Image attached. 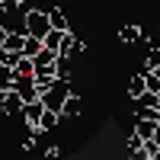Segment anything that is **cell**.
Returning <instances> with one entry per match:
<instances>
[{"label": "cell", "instance_id": "13", "mask_svg": "<svg viewBox=\"0 0 160 160\" xmlns=\"http://www.w3.org/2000/svg\"><path fill=\"white\" fill-rule=\"evenodd\" d=\"M118 38H122V42H138V38H141V29H138V26H122Z\"/></svg>", "mask_w": 160, "mask_h": 160}, {"label": "cell", "instance_id": "20", "mask_svg": "<svg viewBox=\"0 0 160 160\" xmlns=\"http://www.w3.org/2000/svg\"><path fill=\"white\" fill-rule=\"evenodd\" d=\"M16 3H19V0H3L0 10H3V13H13V10H16Z\"/></svg>", "mask_w": 160, "mask_h": 160}, {"label": "cell", "instance_id": "23", "mask_svg": "<svg viewBox=\"0 0 160 160\" xmlns=\"http://www.w3.org/2000/svg\"><path fill=\"white\" fill-rule=\"evenodd\" d=\"M0 3H3V0H0Z\"/></svg>", "mask_w": 160, "mask_h": 160}, {"label": "cell", "instance_id": "10", "mask_svg": "<svg viewBox=\"0 0 160 160\" xmlns=\"http://www.w3.org/2000/svg\"><path fill=\"white\" fill-rule=\"evenodd\" d=\"M48 22L55 32H71L68 29V16H64V10H48Z\"/></svg>", "mask_w": 160, "mask_h": 160}, {"label": "cell", "instance_id": "14", "mask_svg": "<svg viewBox=\"0 0 160 160\" xmlns=\"http://www.w3.org/2000/svg\"><path fill=\"white\" fill-rule=\"evenodd\" d=\"M160 68V48H151V55H148V74H154Z\"/></svg>", "mask_w": 160, "mask_h": 160}, {"label": "cell", "instance_id": "16", "mask_svg": "<svg viewBox=\"0 0 160 160\" xmlns=\"http://www.w3.org/2000/svg\"><path fill=\"white\" fill-rule=\"evenodd\" d=\"M148 77V93H160V77L157 74H144Z\"/></svg>", "mask_w": 160, "mask_h": 160}, {"label": "cell", "instance_id": "6", "mask_svg": "<svg viewBox=\"0 0 160 160\" xmlns=\"http://www.w3.org/2000/svg\"><path fill=\"white\" fill-rule=\"evenodd\" d=\"M22 48H26V35H22V32H10L7 42H3V51H10V55H19V58H22Z\"/></svg>", "mask_w": 160, "mask_h": 160}, {"label": "cell", "instance_id": "5", "mask_svg": "<svg viewBox=\"0 0 160 160\" xmlns=\"http://www.w3.org/2000/svg\"><path fill=\"white\" fill-rule=\"evenodd\" d=\"M42 115H45V102H42V99H38V102H26V109H22V118H26V122H29L32 128H35L38 122H42Z\"/></svg>", "mask_w": 160, "mask_h": 160}, {"label": "cell", "instance_id": "17", "mask_svg": "<svg viewBox=\"0 0 160 160\" xmlns=\"http://www.w3.org/2000/svg\"><path fill=\"white\" fill-rule=\"evenodd\" d=\"M55 68H58V77L64 80V77H68V68H71V61H68V58H58V64H55Z\"/></svg>", "mask_w": 160, "mask_h": 160}, {"label": "cell", "instance_id": "4", "mask_svg": "<svg viewBox=\"0 0 160 160\" xmlns=\"http://www.w3.org/2000/svg\"><path fill=\"white\" fill-rule=\"evenodd\" d=\"M128 96L131 99H144V96H148V77H144V74H135L128 80Z\"/></svg>", "mask_w": 160, "mask_h": 160}, {"label": "cell", "instance_id": "9", "mask_svg": "<svg viewBox=\"0 0 160 160\" xmlns=\"http://www.w3.org/2000/svg\"><path fill=\"white\" fill-rule=\"evenodd\" d=\"M157 131H160V122H141V118H138V125H135V135L144 138V141H151Z\"/></svg>", "mask_w": 160, "mask_h": 160}, {"label": "cell", "instance_id": "7", "mask_svg": "<svg viewBox=\"0 0 160 160\" xmlns=\"http://www.w3.org/2000/svg\"><path fill=\"white\" fill-rule=\"evenodd\" d=\"M13 77H16V80L35 77V61H32V58H19V61H16V68H13Z\"/></svg>", "mask_w": 160, "mask_h": 160}, {"label": "cell", "instance_id": "15", "mask_svg": "<svg viewBox=\"0 0 160 160\" xmlns=\"http://www.w3.org/2000/svg\"><path fill=\"white\" fill-rule=\"evenodd\" d=\"M77 112H80V96H74V93H71L68 106H64V115H77Z\"/></svg>", "mask_w": 160, "mask_h": 160}, {"label": "cell", "instance_id": "19", "mask_svg": "<svg viewBox=\"0 0 160 160\" xmlns=\"http://www.w3.org/2000/svg\"><path fill=\"white\" fill-rule=\"evenodd\" d=\"M45 160H61V148H48L45 151Z\"/></svg>", "mask_w": 160, "mask_h": 160}, {"label": "cell", "instance_id": "3", "mask_svg": "<svg viewBox=\"0 0 160 160\" xmlns=\"http://www.w3.org/2000/svg\"><path fill=\"white\" fill-rule=\"evenodd\" d=\"M0 109H3L7 115H22V109H26V99L19 96V90H10V93H3V99H0Z\"/></svg>", "mask_w": 160, "mask_h": 160}, {"label": "cell", "instance_id": "12", "mask_svg": "<svg viewBox=\"0 0 160 160\" xmlns=\"http://www.w3.org/2000/svg\"><path fill=\"white\" fill-rule=\"evenodd\" d=\"M64 35H68V32H55V29H51V32L45 35V48H48V51H55V55H61V45H64Z\"/></svg>", "mask_w": 160, "mask_h": 160}, {"label": "cell", "instance_id": "2", "mask_svg": "<svg viewBox=\"0 0 160 160\" xmlns=\"http://www.w3.org/2000/svg\"><path fill=\"white\" fill-rule=\"evenodd\" d=\"M68 99H71V90L64 87V80H61L55 90H48L45 96H42L45 109H48V112H58V115H64V106H68Z\"/></svg>", "mask_w": 160, "mask_h": 160}, {"label": "cell", "instance_id": "21", "mask_svg": "<svg viewBox=\"0 0 160 160\" xmlns=\"http://www.w3.org/2000/svg\"><path fill=\"white\" fill-rule=\"evenodd\" d=\"M22 148H26V151H32V148H35V135H29V138H26V141H22Z\"/></svg>", "mask_w": 160, "mask_h": 160}, {"label": "cell", "instance_id": "1", "mask_svg": "<svg viewBox=\"0 0 160 160\" xmlns=\"http://www.w3.org/2000/svg\"><path fill=\"white\" fill-rule=\"evenodd\" d=\"M22 29H26V35H32V38H42V42H45V35L51 32L48 13H42V10H29V13H26V22H22Z\"/></svg>", "mask_w": 160, "mask_h": 160}, {"label": "cell", "instance_id": "11", "mask_svg": "<svg viewBox=\"0 0 160 160\" xmlns=\"http://www.w3.org/2000/svg\"><path fill=\"white\" fill-rule=\"evenodd\" d=\"M13 87H16V77H13V68L0 64V93H10Z\"/></svg>", "mask_w": 160, "mask_h": 160}, {"label": "cell", "instance_id": "22", "mask_svg": "<svg viewBox=\"0 0 160 160\" xmlns=\"http://www.w3.org/2000/svg\"><path fill=\"white\" fill-rule=\"evenodd\" d=\"M19 3H26V0H19Z\"/></svg>", "mask_w": 160, "mask_h": 160}, {"label": "cell", "instance_id": "8", "mask_svg": "<svg viewBox=\"0 0 160 160\" xmlns=\"http://www.w3.org/2000/svg\"><path fill=\"white\" fill-rule=\"evenodd\" d=\"M42 51H45V42H42V38H32V35H26V48H22V58H38V55H42Z\"/></svg>", "mask_w": 160, "mask_h": 160}, {"label": "cell", "instance_id": "18", "mask_svg": "<svg viewBox=\"0 0 160 160\" xmlns=\"http://www.w3.org/2000/svg\"><path fill=\"white\" fill-rule=\"evenodd\" d=\"M128 148H131V151H141V148H144V138L131 135V138H128Z\"/></svg>", "mask_w": 160, "mask_h": 160}, {"label": "cell", "instance_id": "24", "mask_svg": "<svg viewBox=\"0 0 160 160\" xmlns=\"http://www.w3.org/2000/svg\"><path fill=\"white\" fill-rule=\"evenodd\" d=\"M128 160H131V157H128Z\"/></svg>", "mask_w": 160, "mask_h": 160}]
</instances>
